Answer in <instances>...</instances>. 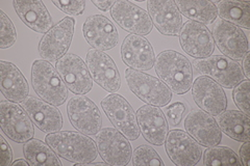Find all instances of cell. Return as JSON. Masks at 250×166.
Here are the masks:
<instances>
[{
    "label": "cell",
    "instance_id": "1",
    "mask_svg": "<svg viewBox=\"0 0 250 166\" xmlns=\"http://www.w3.org/2000/svg\"><path fill=\"white\" fill-rule=\"evenodd\" d=\"M45 141L61 158L83 166L96 159L98 149L96 142L82 132L59 131L50 133Z\"/></svg>",
    "mask_w": 250,
    "mask_h": 166
},
{
    "label": "cell",
    "instance_id": "2",
    "mask_svg": "<svg viewBox=\"0 0 250 166\" xmlns=\"http://www.w3.org/2000/svg\"><path fill=\"white\" fill-rule=\"evenodd\" d=\"M155 72L171 92L185 94L193 84V68L190 60L182 53L165 50L155 57Z\"/></svg>",
    "mask_w": 250,
    "mask_h": 166
},
{
    "label": "cell",
    "instance_id": "3",
    "mask_svg": "<svg viewBox=\"0 0 250 166\" xmlns=\"http://www.w3.org/2000/svg\"><path fill=\"white\" fill-rule=\"evenodd\" d=\"M31 84L40 99L54 106L65 104L68 98V89L51 62L38 59L31 66Z\"/></svg>",
    "mask_w": 250,
    "mask_h": 166
},
{
    "label": "cell",
    "instance_id": "4",
    "mask_svg": "<svg viewBox=\"0 0 250 166\" xmlns=\"http://www.w3.org/2000/svg\"><path fill=\"white\" fill-rule=\"evenodd\" d=\"M193 68L200 75L213 79L219 85L228 90L233 89L245 79L238 62L224 55H210L207 58L195 59Z\"/></svg>",
    "mask_w": 250,
    "mask_h": 166
},
{
    "label": "cell",
    "instance_id": "5",
    "mask_svg": "<svg viewBox=\"0 0 250 166\" xmlns=\"http://www.w3.org/2000/svg\"><path fill=\"white\" fill-rule=\"evenodd\" d=\"M125 79L130 91L146 104L164 107L172 100L171 90L159 78L128 68L125 70Z\"/></svg>",
    "mask_w": 250,
    "mask_h": 166
},
{
    "label": "cell",
    "instance_id": "6",
    "mask_svg": "<svg viewBox=\"0 0 250 166\" xmlns=\"http://www.w3.org/2000/svg\"><path fill=\"white\" fill-rule=\"evenodd\" d=\"M0 127L12 141L25 144L35 136V127L31 118L21 105L16 102H0Z\"/></svg>",
    "mask_w": 250,
    "mask_h": 166
},
{
    "label": "cell",
    "instance_id": "7",
    "mask_svg": "<svg viewBox=\"0 0 250 166\" xmlns=\"http://www.w3.org/2000/svg\"><path fill=\"white\" fill-rule=\"evenodd\" d=\"M101 108L114 127L130 141L140 137L137 114L128 101L118 93H112L101 100Z\"/></svg>",
    "mask_w": 250,
    "mask_h": 166
},
{
    "label": "cell",
    "instance_id": "8",
    "mask_svg": "<svg viewBox=\"0 0 250 166\" xmlns=\"http://www.w3.org/2000/svg\"><path fill=\"white\" fill-rule=\"evenodd\" d=\"M75 28V20L66 17L46 33L39 43L38 50L42 59L54 62L64 57L71 46Z\"/></svg>",
    "mask_w": 250,
    "mask_h": 166
},
{
    "label": "cell",
    "instance_id": "9",
    "mask_svg": "<svg viewBox=\"0 0 250 166\" xmlns=\"http://www.w3.org/2000/svg\"><path fill=\"white\" fill-rule=\"evenodd\" d=\"M67 114L73 127L85 135H97L101 130L103 116L100 110L84 94H75L68 101Z\"/></svg>",
    "mask_w": 250,
    "mask_h": 166
},
{
    "label": "cell",
    "instance_id": "10",
    "mask_svg": "<svg viewBox=\"0 0 250 166\" xmlns=\"http://www.w3.org/2000/svg\"><path fill=\"white\" fill-rule=\"evenodd\" d=\"M96 146L103 160L108 165H127L132 157L129 140L114 128L101 129L96 135Z\"/></svg>",
    "mask_w": 250,
    "mask_h": 166
},
{
    "label": "cell",
    "instance_id": "11",
    "mask_svg": "<svg viewBox=\"0 0 250 166\" xmlns=\"http://www.w3.org/2000/svg\"><path fill=\"white\" fill-rule=\"evenodd\" d=\"M56 68L67 89L74 94H87L93 89V79L88 66L76 54H66L59 59Z\"/></svg>",
    "mask_w": 250,
    "mask_h": 166
},
{
    "label": "cell",
    "instance_id": "12",
    "mask_svg": "<svg viewBox=\"0 0 250 166\" xmlns=\"http://www.w3.org/2000/svg\"><path fill=\"white\" fill-rule=\"evenodd\" d=\"M212 36L218 49L232 60L243 59L249 52L248 38L244 31L229 22L218 20L213 26Z\"/></svg>",
    "mask_w": 250,
    "mask_h": 166
},
{
    "label": "cell",
    "instance_id": "13",
    "mask_svg": "<svg viewBox=\"0 0 250 166\" xmlns=\"http://www.w3.org/2000/svg\"><path fill=\"white\" fill-rule=\"evenodd\" d=\"M192 97L201 110L213 116H218L228 108V97L223 88L207 76L195 79Z\"/></svg>",
    "mask_w": 250,
    "mask_h": 166
},
{
    "label": "cell",
    "instance_id": "14",
    "mask_svg": "<svg viewBox=\"0 0 250 166\" xmlns=\"http://www.w3.org/2000/svg\"><path fill=\"white\" fill-rule=\"evenodd\" d=\"M179 44L188 55L197 59L210 56L215 50L212 33L207 25L190 20L183 25L179 34Z\"/></svg>",
    "mask_w": 250,
    "mask_h": 166
},
{
    "label": "cell",
    "instance_id": "15",
    "mask_svg": "<svg viewBox=\"0 0 250 166\" xmlns=\"http://www.w3.org/2000/svg\"><path fill=\"white\" fill-rule=\"evenodd\" d=\"M92 79L104 91L115 93L120 90L121 76L115 61L104 51L90 49L85 56Z\"/></svg>",
    "mask_w": 250,
    "mask_h": 166
},
{
    "label": "cell",
    "instance_id": "16",
    "mask_svg": "<svg viewBox=\"0 0 250 166\" xmlns=\"http://www.w3.org/2000/svg\"><path fill=\"white\" fill-rule=\"evenodd\" d=\"M165 149L170 160L178 166L196 165L202 156L200 145L187 132L175 129L168 132Z\"/></svg>",
    "mask_w": 250,
    "mask_h": 166
},
{
    "label": "cell",
    "instance_id": "17",
    "mask_svg": "<svg viewBox=\"0 0 250 166\" xmlns=\"http://www.w3.org/2000/svg\"><path fill=\"white\" fill-rule=\"evenodd\" d=\"M111 16L117 24L131 35L143 37L152 31L153 24L149 14L127 0L117 1L111 9Z\"/></svg>",
    "mask_w": 250,
    "mask_h": 166
},
{
    "label": "cell",
    "instance_id": "18",
    "mask_svg": "<svg viewBox=\"0 0 250 166\" xmlns=\"http://www.w3.org/2000/svg\"><path fill=\"white\" fill-rule=\"evenodd\" d=\"M83 34L88 44L98 51L111 50L119 42L118 30L103 15L89 16L83 25Z\"/></svg>",
    "mask_w": 250,
    "mask_h": 166
},
{
    "label": "cell",
    "instance_id": "19",
    "mask_svg": "<svg viewBox=\"0 0 250 166\" xmlns=\"http://www.w3.org/2000/svg\"><path fill=\"white\" fill-rule=\"evenodd\" d=\"M185 129L202 147H215L222 140V132L214 116L201 109H194L188 113Z\"/></svg>",
    "mask_w": 250,
    "mask_h": 166
},
{
    "label": "cell",
    "instance_id": "20",
    "mask_svg": "<svg viewBox=\"0 0 250 166\" xmlns=\"http://www.w3.org/2000/svg\"><path fill=\"white\" fill-rule=\"evenodd\" d=\"M122 61L129 69L149 71L154 67L155 54L151 44L142 36L129 35L121 45Z\"/></svg>",
    "mask_w": 250,
    "mask_h": 166
},
{
    "label": "cell",
    "instance_id": "21",
    "mask_svg": "<svg viewBox=\"0 0 250 166\" xmlns=\"http://www.w3.org/2000/svg\"><path fill=\"white\" fill-rule=\"evenodd\" d=\"M148 14L153 26L167 37H177L183 28V17L175 1L172 0H149L147 2Z\"/></svg>",
    "mask_w": 250,
    "mask_h": 166
},
{
    "label": "cell",
    "instance_id": "22",
    "mask_svg": "<svg viewBox=\"0 0 250 166\" xmlns=\"http://www.w3.org/2000/svg\"><path fill=\"white\" fill-rule=\"evenodd\" d=\"M136 114L140 131L146 141L156 147L165 144L169 126L161 108L146 104L140 107Z\"/></svg>",
    "mask_w": 250,
    "mask_h": 166
},
{
    "label": "cell",
    "instance_id": "23",
    "mask_svg": "<svg viewBox=\"0 0 250 166\" xmlns=\"http://www.w3.org/2000/svg\"><path fill=\"white\" fill-rule=\"evenodd\" d=\"M21 106L41 131L50 134L62 130L64 121L57 106L36 97H27Z\"/></svg>",
    "mask_w": 250,
    "mask_h": 166
},
{
    "label": "cell",
    "instance_id": "24",
    "mask_svg": "<svg viewBox=\"0 0 250 166\" xmlns=\"http://www.w3.org/2000/svg\"><path fill=\"white\" fill-rule=\"evenodd\" d=\"M15 12L24 24L38 34H46L53 27L50 13L42 1H13Z\"/></svg>",
    "mask_w": 250,
    "mask_h": 166
},
{
    "label": "cell",
    "instance_id": "25",
    "mask_svg": "<svg viewBox=\"0 0 250 166\" xmlns=\"http://www.w3.org/2000/svg\"><path fill=\"white\" fill-rule=\"evenodd\" d=\"M0 88L4 98L9 101L21 103L29 93V85L21 71L12 62L0 61Z\"/></svg>",
    "mask_w": 250,
    "mask_h": 166
},
{
    "label": "cell",
    "instance_id": "26",
    "mask_svg": "<svg viewBox=\"0 0 250 166\" xmlns=\"http://www.w3.org/2000/svg\"><path fill=\"white\" fill-rule=\"evenodd\" d=\"M218 126L231 139L249 141V116L238 110H225L218 115Z\"/></svg>",
    "mask_w": 250,
    "mask_h": 166
},
{
    "label": "cell",
    "instance_id": "27",
    "mask_svg": "<svg viewBox=\"0 0 250 166\" xmlns=\"http://www.w3.org/2000/svg\"><path fill=\"white\" fill-rule=\"evenodd\" d=\"M179 12L190 21L198 22L201 24L209 25L218 17L217 5L213 1H201V0H177L175 1Z\"/></svg>",
    "mask_w": 250,
    "mask_h": 166
},
{
    "label": "cell",
    "instance_id": "28",
    "mask_svg": "<svg viewBox=\"0 0 250 166\" xmlns=\"http://www.w3.org/2000/svg\"><path fill=\"white\" fill-rule=\"evenodd\" d=\"M25 159L34 166H62L59 155L53 151L47 142L39 139H30L23 146Z\"/></svg>",
    "mask_w": 250,
    "mask_h": 166
},
{
    "label": "cell",
    "instance_id": "29",
    "mask_svg": "<svg viewBox=\"0 0 250 166\" xmlns=\"http://www.w3.org/2000/svg\"><path fill=\"white\" fill-rule=\"evenodd\" d=\"M249 1H230L223 0L218 2L217 11L221 20L230 23L240 28L250 29Z\"/></svg>",
    "mask_w": 250,
    "mask_h": 166
},
{
    "label": "cell",
    "instance_id": "30",
    "mask_svg": "<svg viewBox=\"0 0 250 166\" xmlns=\"http://www.w3.org/2000/svg\"><path fill=\"white\" fill-rule=\"evenodd\" d=\"M203 164L208 165H242L240 158L228 147L208 148L203 156Z\"/></svg>",
    "mask_w": 250,
    "mask_h": 166
},
{
    "label": "cell",
    "instance_id": "31",
    "mask_svg": "<svg viewBox=\"0 0 250 166\" xmlns=\"http://www.w3.org/2000/svg\"><path fill=\"white\" fill-rule=\"evenodd\" d=\"M135 166H164V161L153 148L142 145L138 147L131 157Z\"/></svg>",
    "mask_w": 250,
    "mask_h": 166
},
{
    "label": "cell",
    "instance_id": "32",
    "mask_svg": "<svg viewBox=\"0 0 250 166\" xmlns=\"http://www.w3.org/2000/svg\"><path fill=\"white\" fill-rule=\"evenodd\" d=\"M0 22H1V29H0V48L6 49L12 47L17 41V30L11 19L7 17L4 12H0Z\"/></svg>",
    "mask_w": 250,
    "mask_h": 166
},
{
    "label": "cell",
    "instance_id": "33",
    "mask_svg": "<svg viewBox=\"0 0 250 166\" xmlns=\"http://www.w3.org/2000/svg\"><path fill=\"white\" fill-rule=\"evenodd\" d=\"M249 92H250V82L247 79H244L233 88V101L237 107L246 115H250L249 109Z\"/></svg>",
    "mask_w": 250,
    "mask_h": 166
},
{
    "label": "cell",
    "instance_id": "34",
    "mask_svg": "<svg viewBox=\"0 0 250 166\" xmlns=\"http://www.w3.org/2000/svg\"><path fill=\"white\" fill-rule=\"evenodd\" d=\"M52 3L56 5L59 10L65 14L76 17L83 14L85 1L84 0H53Z\"/></svg>",
    "mask_w": 250,
    "mask_h": 166
},
{
    "label": "cell",
    "instance_id": "35",
    "mask_svg": "<svg viewBox=\"0 0 250 166\" xmlns=\"http://www.w3.org/2000/svg\"><path fill=\"white\" fill-rule=\"evenodd\" d=\"M188 105L184 102H175L173 104L167 106L166 115L167 122L172 127H177L181 125L185 112L187 111Z\"/></svg>",
    "mask_w": 250,
    "mask_h": 166
},
{
    "label": "cell",
    "instance_id": "36",
    "mask_svg": "<svg viewBox=\"0 0 250 166\" xmlns=\"http://www.w3.org/2000/svg\"><path fill=\"white\" fill-rule=\"evenodd\" d=\"M0 148H1V165L9 166L13 163V151L3 136H0Z\"/></svg>",
    "mask_w": 250,
    "mask_h": 166
},
{
    "label": "cell",
    "instance_id": "37",
    "mask_svg": "<svg viewBox=\"0 0 250 166\" xmlns=\"http://www.w3.org/2000/svg\"><path fill=\"white\" fill-rule=\"evenodd\" d=\"M239 158L242 164L245 166L249 165V141H245L241 146L239 151Z\"/></svg>",
    "mask_w": 250,
    "mask_h": 166
},
{
    "label": "cell",
    "instance_id": "38",
    "mask_svg": "<svg viewBox=\"0 0 250 166\" xmlns=\"http://www.w3.org/2000/svg\"><path fill=\"white\" fill-rule=\"evenodd\" d=\"M92 2L100 11L106 12L109 9H112L117 1H114V0H108V1H97V0H92Z\"/></svg>",
    "mask_w": 250,
    "mask_h": 166
},
{
    "label": "cell",
    "instance_id": "39",
    "mask_svg": "<svg viewBox=\"0 0 250 166\" xmlns=\"http://www.w3.org/2000/svg\"><path fill=\"white\" fill-rule=\"evenodd\" d=\"M249 57H250V53L248 52L245 56L243 57V61H242V71H243V74L246 77L247 80L250 79V70H249Z\"/></svg>",
    "mask_w": 250,
    "mask_h": 166
},
{
    "label": "cell",
    "instance_id": "40",
    "mask_svg": "<svg viewBox=\"0 0 250 166\" xmlns=\"http://www.w3.org/2000/svg\"><path fill=\"white\" fill-rule=\"evenodd\" d=\"M12 165H13V166H18V165L28 166V165H30V163H29L26 159H18V160H16L15 162H13Z\"/></svg>",
    "mask_w": 250,
    "mask_h": 166
}]
</instances>
